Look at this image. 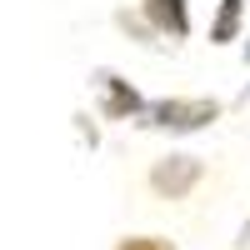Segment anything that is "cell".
Returning <instances> with one entry per match:
<instances>
[{
    "instance_id": "obj_1",
    "label": "cell",
    "mask_w": 250,
    "mask_h": 250,
    "mask_svg": "<svg viewBox=\"0 0 250 250\" xmlns=\"http://www.w3.org/2000/svg\"><path fill=\"white\" fill-rule=\"evenodd\" d=\"M145 115H150L145 125H160V130H200L215 120V100H160Z\"/></svg>"
},
{
    "instance_id": "obj_2",
    "label": "cell",
    "mask_w": 250,
    "mask_h": 250,
    "mask_svg": "<svg viewBox=\"0 0 250 250\" xmlns=\"http://www.w3.org/2000/svg\"><path fill=\"white\" fill-rule=\"evenodd\" d=\"M195 180H200V160H195V155H165V160H155V170H150L155 195H165V200L190 195Z\"/></svg>"
},
{
    "instance_id": "obj_3",
    "label": "cell",
    "mask_w": 250,
    "mask_h": 250,
    "mask_svg": "<svg viewBox=\"0 0 250 250\" xmlns=\"http://www.w3.org/2000/svg\"><path fill=\"white\" fill-rule=\"evenodd\" d=\"M145 10H150V20H155L165 35H185V30H190V10H185V0H145Z\"/></svg>"
},
{
    "instance_id": "obj_4",
    "label": "cell",
    "mask_w": 250,
    "mask_h": 250,
    "mask_svg": "<svg viewBox=\"0 0 250 250\" xmlns=\"http://www.w3.org/2000/svg\"><path fill=\"white\" fill-rule=\"evenodd\" d=\"M95 85L105 90V115H135V110H140V95H135V90H125L110 70H100V75H95Z\"/></svg>"
},
{
    "instance_id": "obj_5",
    "label": "cell",
    "mask_w": 250,
    "mask_h": 250,
    "mask_svg": "<svg viewBox=\"0 0 250 250\" xmlns=\"http://www.w3.org/2000/svg\"><path fill=\"white\" fill-rule=\"evenodd\" d=\"M235 15H240V0H225V10H220V20H215V40H230V30H235Z\"/></svg>"
},
{
    "instance_id": "obj_6",
    "label": "cell",
    "mask_w": 250,
    "mask_h": 250,
    "mask_svg": "<svg viewBox=\"0 0 250 250\" xmlns=\"http://www.w3.org/2000/svg\"><path fill=\"white\" fill-rule=\"evenodd\" d=\"M120 250H170V240H160V235H135V240H120Z\"/></svg>"
},
{
    "instance_id": "obj_7",
    "label": "cell",
    "mask_w": 250,
    "mask_h": 250,
    "mask_svg": "<svg viewBox=\"0 0 250 250\" xmlns=\"http://www.w3.org/2000/svg\"><path fill=\"white\" fill-rule=\"evenodd\" d=\"M235 250H250V220L240 225V240H235Z\"/></svg>"
}]
</instances>
